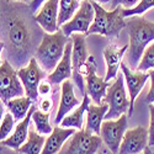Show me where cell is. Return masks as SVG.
Instances as JSON below:
<instances>
[{"instance_id": "44dd1931", "label": "cell", "mask_w": 154, "mask_h": 154, "mask_svg": "<svg viewBox=\"0 0 154 154\" xmlns=\"http://www.w3.org/2000/svg\"><path fill=\"white\" fill-rule=\"evenodd\" d=\"M8 37L11 46L15 49H25L29 41V32L25 27V25L19 21L14 20L11 23H9V29H8Z\"/></svg>"}, {"instance_id": "2e32d148", "label": "cell", "mask_w": 154, "mask_h": 154, "mask_svg": "<svg viewBox=\"0 0 154 154\" xmlns=\"http://www.w3.org/2000/svg\"><path fill=\"white\" fill-rule=\"evenodd\" d=\"M80 102L74 94V88L72 80L67 79L62 83V96L59 101V107L54 119V123L59 125L66 115H68L75 106H79Z\"/></svg>"}, {"instance_id": "484cf974", "label": "cell", "mask_w": 154, "mask_h": 154, "mask_svg": "<svg viewBox=\"0 0 154 154\" xmlns=\"http://www.w3.org/2000/svg\"><path fill=\"white\" fill-rule=\"evenodd\" d=\"M32 121L35 123L36 130L41 134H51L53 131L49 123V112H45L42 110H35L32 115Z\"/></svg>"}, {"instance_id": "d6986e66", "label": "cell", "mask_w": 154, "mask_h": 154, "mask_svg": "<svg viewBox=\"0 0 154 154\" xmlns=\"http://www.w3.org/2000/svg\"><path fill=\"white\" fill-rule=\"evenodd\" d=\"M76 128L73 127H58L56 126L53 128L52 133L49 134V137L46 139L45 147L42 149L43 154H54L62 150L64 143L67 142V139L70 138L76 131Z\"/></svg>"}, {"instance_id": "d6a6232c", "label": "cell", "mask_w": 154, "mask_h": 154, "mask_svg": "<svg viewBox=\"0 0 154 154\" xmlns=\"http://www.w3.org/2000/svg\"><path fill=\"white\" fill-rule=\"evenodd\" d=\"M51 90H52V84H51L48 80L40 83V86H38V93H40V95L46 96L51 93Z\"/></svg>"}, {"instance_id": "3957f363", "label": "cell", "mask_w": 154, "mask_h": 154, "mask_svg": "<svg viewBox=\"0 0 154 154\" xmlns=\"http://www.w3.org/2000/svg\"><path fill=\"white\" fill-rule=\"evenodd\" d=\"M91 2L95 9V17L85 36L97 33L106 37H116L127 25L122 15L121 5L112 9L111 11H106L95 0H91Z\"/></svg>"}, {"instance_id": "1f68e13d", "label": "cell", "mask_w": 154, "mask_h": 154, "mask_svg": "<svg viewBox=\"0 0 154 154\" xmlns=\"http://www.w3.org/2000/svg\"><path fill=\"white\" fill-rule=\"evenodd\" d=\"M149 73H150V89L146 96V101L148 104H153L154 102V69H150Z\"/></svg>"}, {"instance_id": "9a60e30c", "label": "cell", "mask_w": 154, "mask_h": 154, "mask_svg": "<svg viewBox=\"0 0 154 154\" xmlns=\"http://www.w3.org/2000/svg\"><path fill=\"white\" fill-rule=\"evenodd\" d=\"M110 85V82H106L105 79L96 75V66L93 67L85 76V90L89 94V96L91 97V100L97 105L104 102V97Z\"/></svg>"}, {"instance_id": "f1b7e54d", "label": "cell", "mask_w": 154, "mask_h": 154, "mask_svg": "<svg viewBox=\"0 0 154 154\" xmlns=\"http://www.w3.org/2000/svg\"><path fill=\"white\" fill-rule=\"evenodd\" d=\"M15 117L11 112H6L2 120V126H0V139H6L12 130H15Z\"/></svg>"}, {"instance_id": "30bf717a", "label": "cell", "mask_w": 154, "mask_h": 154, "mask_svg": "<svg viewBox=\"0 0 154 154\" xmlns=\"http://www.w3.org/2000/svg\"><path fill=\"white\" fill-rule=\"evenodd\" d=\"M46 73L47 72L41 68V66L38 64V62L35 57H32L30 59L27 67L17 70L19 78L21 79V82L25 86L26 95L30 96L33 101H36L38 97V94H40L38 93V86H40V83L45 79Z\"/></svg>"}, {"instance_id": "7a4b0ae2", "label": "cell", "mask_w": 154, "mask_h": 154, "mask_svg": "<svg viewBox=\"0 0 154 154\" xmlns=\"http://www.w3.org/2000/svg\"><path fill=\"white\" fill-rule=\"evenodd\" d=\"M67 42L68 37L62 30L53 33H45L35 54V58L42 69L46 72H52L57 67V64L64 56Z\"/></svg>"}, {"instance_id": "ac0fdd59", "label": "cell", "mask_w": 154, "mask_h": 154, "mask_svg": "<svg viewBox=\"0 0 154 154\" xmlns=\"http://www.w3.org/2000/svg\"><path fill=\"white\" fill-rule=\"evenodd\" d=\"M36 110V106L32 105L29 113L26 115V117L23 120H21L16 126H15V130L12 132V134H10L6 139L2 140V144L3 146H6V147H10L12 149H19L27 139V136H29V130H30V122L32 120V115Z\"/></svg>"}, {"instance_id": "7c38bea8", "label": "cell", "mask_w": 154, "mask_h": 154, "mask_svg": "<svg viewBox=\"0 0 154 154\" xmlns=\"http://www.w3.org/2000/svg\"><path fill=\"white\" fill-rule=\"evenodd\" d=\"M148 144V130L144 127H136L125 132L119 153L137 154L144 150Z\"/></svg>"}, {"instance_id": "4316f807", "label": "cell", "mask_w": 154, "mask_h": 154, "mask_svg": "<svg viewBox=\"0 0 154 154\" xmlns=\"http://www.w3.org/2000/svg\"><path fill=\"white\" fill-rule=\"evenodd\" d=\"M150 69H154V41L146 47L143 56L137 67V70L140 72H147Z\"/></svg>"}, {"instance_id": "ffe728a7", "label": "cell", "mask_w": 154, "mask_h": 154, "mask_svg": "<svg viewBox=\"0 0 154 154\" xmlns=\"http://www.w3.org/2000/svg\"><path fill=\"white\" fill-rule=\"evenodd\" d=\"M109 111V105L106 102L93 105L90 104L86 110V126L85 130L94 134H101V125L105 120V115Z\"/></svg>"}, {"instance_id": "83f0119b", "label": "cell", "mask_w": 154, "mask_h": 154, "mask_svg": "<svg viewBox=\"0 0 154 154\" xmlns=\"http://www.w3.org/2000/svg\"><path fill=\"white\" fill-rule=\"evenodd\" d=\"M154 8V0H139V3L132 9H122L123 17H131L133 15H142L144 11Z\"/></svg>"}, {"instance_id": "5b68a950", "label": "cell", "mask_w": 154, "mask_h": 154, "mask_svg": "<svg viewBox=\"0 0 154 154\" xmlns=\"http://www.w3.org/2000/svg\"><path fill=\"white\" fill-rule=\"evenodd\" d=\"M95 17V9L93 6L91 0H82L78 10L70 20L60 26V30L64 32L67 37H70L75 32H80L86 35L90 29L91 23Z\"/></svg>"}, {"instance_id": "cb8c5ba5", "label": "cell", "mask_w": 154, "mask_h": 154, "mask_svg": "<svg viewBox=\"0 0 154 154\" xmlns=\"http://www.w3.org/2000/svg\"><path fill=\"white\" fill-rule=\"evenodd\" d=\"M32 99L30 96H17L14 97L6 102V106L9 111L14 115V117L16 121H21L26 117V115L29 113L32 104Z\"/></svg>"}, {"instance_id": "52a82bcc", "label": "cell", "mask_w": 154, "mask_h": 154, "mask_svg": "<svg viewBox=\"0 0 154 154\" xmlns=\"http://www.w3.org/2000/svg\"><path fill=\"white\" fill-rule=\"evenodd\" d=\"M101 136L88 132L85 128L76 131L69 139V142L63 146L60 153L66 154H94L101 146Z\"/></svg>"}, {"instance_id": "d590c367", "label": "cell", "mask_w": 154, "mask_h": 154, "mask_svg": "<svg viewBox=\"0 0 154 154\" xmlns=\"http://www.w3.org/2000/svg\"><path fill=\"white\" fill-rule=\"evenodd\" d=\"M10 2H22V3H31L32 0H10Z\"/></svg>"}, {"instance_id": "4fadbf2b", "label": "cell", "mask_w": 154, "mask_h": 154, "mask_svg": "<svg viewBox=\"0 0 154 154\" xmlns=\"http://www.w3.org/2000/svg\"><path fill=\"white\" fill-rule=\"evenodd\" d=\"M58 14H59V0H46L43 6L35 16L36 22L48 33L58 31Z\"/></svg>"}, {"instance_id": "836d02e7", "label": "cell", "mask_w": 154, "mask_h": 154, "mask_svg": "<svg viewBox=\"0 0 154 154\" xmlns=\"http://www.w3.org/2000/svg\"><path fill=\"white\" fill-rule=\"evenodd\" d=\"M52 106H53V102L48 97H45L43 100L40 101V109L45 112H49L51 110H52Z\"/></svg>"}, {"instance_id": "d4e9b609", "label": "cell", "mask_w": 154, "mask_h": 154, "mask_svg": "<svg viewBox=\"0 0 154 154\" xmlns=\"http://www.w3.org/2000/svg\"><path fill=\"white\" fill-rule=\"evenodd\" d=\"M79 5H80L79 0H59V14H58L59 26H62L63 23H66L68 20L73 17Z\"/></svg>"}, {"instance_id": "8fae6325", "label": "cell", "mask_w": 154, "mask_h": 154, "mask_svg": "<svg viewBox=\"0 0 154 154\" xmlns=\"http://www.w3.org/2000/svg\"><path fill=\"white\" fill-rule=\"evenodd\" d=\"M121 70L125 75V80L128 88V95H130V101H131V107H130V111H128V115L132 116L134 100L139 95V93L142 91L146 82L150 78V73H144L140 70L134 72L130 67H127L126 63H121Z\"/></svg>"}, {"instance_id": "4dcf8cb0", "label": "cell", "mask_w": 154, "mask_h": 154, "mask_svg": "<svg viewBox=\"0 0 154 154\" xmlns=\"http://www.w3.org/2000/svg\"><path fill=\"white\" fill-rule=\"evenodd\" d=\"M110 3H111L112 9L117 8L120 5L123 6V9H132L139 3V0H111Z\"/></svg>"}, {"instance_id": "f546056e", "label": "cell", "mask_w": 154, "mask_h": 154, "mask_svg": "<svg viewBox=\"0 0 154 154\" xmlns=\"http://www.w3.org/2000/svg\"><path fill=\"white\" fill-rule=\"evenodd\" d=\"M148 107L150 111V123L148 128V144L154 146V105L149 104Z\"/></svg>"}, {"instance_id": "7402d4cb", "label": "cell", "mask_w": 154, "mask_h": 154, "mask_svg": "<svg viewBox=\"0 0 154 154\" xmlns=\"http://www.w3.org/2000/svg\"><path fill=\"white\" fill-rule=\"evenodd\" d=\"M89 105H90V96H89L88 93H85L83 102L78 106V109L74 110L72 113L66 115L59 125L62 127H73V128H78V130L83 128V125H84V113L86 112Z\"/></svg>"}, {"instance_id": "8992f818", "label": "cell", "mask_w": 154, "mask_h": 154, "mask_svg": "<svg viewBox=\"0 0 154 154\" xmlns=\"http://www.w3.org/2000/svg\"><path fill=\"white\" fill-rule=\"evenodd\" d=\"M0 97L5 104L14 97L23 96V93H26L17 72L8 60H3L0 66Z\"/></svg>"}, {"instance_id": "603a6c76", "label": "cell", "mask_w": 154, "mask_h": 154, "mask_svg": "<svg viewBox=\"0 0 154 154\" xmlns=\"http://www.w3.org/2000/svg\"><path fill=\"white\" fill-rule=\"evenodd\" d=\"M46 143V138L43 134H41L35 128H30L29 130V136L27 139L19 149H16V153H23V154H38L42 153V149Z\"/></svg>"}, {"instance_id": "e0dca14e", "label": "cell", "mask_w": 154, "mask_h": 154, "mask_svg": "<svg viewBox=\"0 0 154 154\" xmlns=\"http://www.w3.org/2000/svg\"><path fill=\"white\" fill-rule=\"evenodd\" d=\"M128 49V45L117 48L115 45H110L104 49V58L106 62V75L105 80L110 82L115 79L119 74V68L122 63V58Z\"/></svg>"}, {"instance_id": "5bb4252c", "label": "cell", "mask_w": 154, "mask_h": 154, "mask_svg": "<svg viewBox=\"0 0 154 154\" xmlns=\"http://www.w3.org/2000/svg\"><path fill=\"white\" fill-rule=\"evenodd\" d=\"M72 52H73V40H68L64 56L57 64V67L52 70V73L47 75V80L51 84H60L64 80L69 79L73 74V63H72Z\"/></svg>"}, {"instance_id": "277c9868", "label": "cell", "mask_w": 154, "mask_h": 154, "mask_svg": "<svg viewBox=\"0 0 154 154\" xmlns=\"http://www.w3.org/2000/svg\"><path fill=\"white\" fill-rule=\"evenodd\" d=\"M125 75L117 74L115 82L107 88L104 102L109 105V111L105 115V120H117L122 115L130 111L131 101L127 99L125 89Z\"/></svg>"}, {"instance_id": "e575fe53", "label": "cell", "mask_w": 154, "mask_h": 154, "mask_svg": "<svg viewBox=\"0 0 154 154\" xmlns=\"http://www.w3.org/2000/svg\"><path fill=\"white\" fill-rule=\"evenodd\" d=\"M46 2V0H32V2L30 3V9L32 10V12H36L37 9L41 6V4H43Z\"/></svg>"}, {"instance_id": "8d00e7d4", "label": "cell", "mask_w": 154, "mask_h": 154, "mask_svg": "<svg viewBox=\"0 0 154 154\" xmlns=\"http://www.w3.org/2000/svg\"><path fill=\"white\" fill-rule=\"evenodd\" d=\"M80 2H82V0H80ZM95 2H97V3H110L111 2V0H95Z\"/></svg>"}, {"instance_id": "6da1fadb", "label": "cell", "mask_w": 154, "mask_h": 154, "mask_svg": "<svg viewBox=\"0 0 154 154\" xmlns=\"http://www.w3.org/2000/svg\"><path fill=\"white\" fill-rule=\"evenodd\" d=\"M128 49L126 52V63L131 69H137L146 47L154 41V22L146 20L139 15H133L127 21Z\"/></svg>"}, {"instance_id": "ba28073f", "label": "cell", "mask_w": 154, "mask_h": 154, "mask_svg": "<svg viewBox=\"0 0 154 154\" xmlns=\"http://www.w3.org/2000/svg\"><path fill=\"white\" fill-rule=\"evenodd\" d=\"M73 40V52H72V63H73V83L79 89L80 94L84 96L86 93L85 90V82H84V75L82 74V67L88 59V49L85 43V35L76 32L72 36Z\"/></svg>"}, {"instance_id": "9c48e42d", "label": "cell", "mask_w": 154, "mask_h": 154, "mask_svg": "<svg viewBox=\"0 0 154 154\" xmlns=\"http://www.w3.org/2000/svg\"><path fill=\"white\" fill-rule=\"evenodd\" d=\"M127 128V116L122 115L117 120H104L101 125V138L112 153H119L121 142Z\"/></svg>"}]
</instances>
